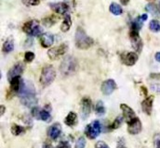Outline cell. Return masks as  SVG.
Returning <instances> with one entry per match:
<instances>
[{"mask_svg":"<svg viewBox=\"0 0 160 148\" xmlns=\"http://www.w3.org/2000/svg\"><path fill=\"white\" fill-rule=\"evenodd\" d=\"M5 110H6V108H5V106H3V105H2V106H1V113H0V114H1V116H3V115H4Z\"/></svg>","mask_w":160,"mask_h":148,"instance_id":"47","label":"cell"},{"mask_svg":"<svg viewBox=\"0 0 160 148\" xmlns=\"http://www.w3.org/2000/svg\"><path fill=\"white\" fill-rule=\"evenodd\" d=\"M57 148H71V146L67 142H62Z\"/></svg>","mask_w":160,"mask_h":148,"instance_id":"42","label":"cell"},{"mask_svg":"<svg viewBox=\"0 0 160 148\" xmlns=\"http://www.w3.org/2000/svg\"><path fill=\"white\" fill-rule=\"evenodd\" d=\"M68 45L66 44H62L59 46H56L54 48H51L48 51V56L50 59L52 60H56L58 59L60 57L65 55L66 51H67Z\"/></svg>","mask_w":160,"mask_h":148,"instance_id":"7","label":"cell"},{"mask_svg":"<svg viewBox=\"0 0 160 148\" xmlns=\"http://www.w3.org/2000/svg\"><path fill=\"white\" fill-rule=\"evenodd\" d=\"M44 148H53L50 145H47V146H45V147Z\"/></svg>","mask_w":160,"mask_h":148,"instance_id":"49","label":"cell"},{"mask_svg":"<svg viewBox=\"0 0 160 148\" xmlns=\"http://www.w3.org/2000/svg\"><path fill=\"white\" fill-rule=\"evenodd\" d=\"M153 103H154V96H147L142 103V111L146 115H151L152 109H153Z\"/></svg>","mask_w":160,"mask_h":148,"instance_id":"16","label":"cell"},{"mask_svg":"<svg viewBox=\"0 0 160 148\" xmlns=\"http://www.w3.org/2000/svg\"><path fill=\"white\" fill-rule=\"evenodd\" d=\"M40 0H22V4L25 6H38Z\"/></svg>","mask_w":160,"mask_h":148,"instance_id":"34","label":"cell"},{"mask_svg":"<svg viewBox=\"0 0 160 148\" xmlns=\"http://www.w3.org/2000/svg\"><path fill=\"white\" fill-rule=\"evenodd\" d=\"M38 25H39V24H38V21H36V20L29 21H27V22L23 25L22 30H23V32H24L25 34H27V35H32L34 30H35V29L37 28V26H38Z\"/></svg>","mask_w":160,"mask_h":148,"instance_id":"18","label":"cell"},{"mask_svg":"<svg viewBox=\"0 0 160 148\" xmlns=\"http://www.w3.org/2000/svg\"><path fill=\"white\" fill-rule=\"evenodd\" d=\"M40 112H41V110H40L38 107H34L33 109H32V115L37 119H40Z\"/></svg>","mask_w":160,"mask_h":148,"instance_id":"35","label":"cell"},{"mask_svg":"<svg viewBox=\"0 0 160 148\" xmlns=\"http://www.w3.org/2000/svg\"><path fill=\"white\" fill-rule=\"evenodd\" d=\"M101 132H102V126H101L100 121H98V120L92 121L85 129V134H86V136L88 139H91V140L96 139L100 135Z\"/></svg>","mask_w":160,"mask_h":148,"instance_id":"5","label":"cell"},{"mask_svg":"<svg viewBox=\"0 0 160 148\" xmlns=\"http://www.w3.org/2000/svg\"><path fill=\"white\" fill-rule=\"evenodd\" d=\"M142 130V122L140 120L139 118H135L132 121H130L129 123H128V132L130 134L136 135L138 133H140Z\"/></svg>","mask_w":160,"mask_h":148,"instance_id":"10","label":"cell"},{"mask_svg":"<svg viewBox=\"0 0 160 148\" xmlns=\"http://www.w3.org/2000/svg\"><path fill=\"white\" fill-rule=\"evenodd\" d=\"M80 107H81V117L83 119H86L89 116L90 111H91V100H90V98L84 97L81 100Z\"/></svg>","mask_w":160,"mask_h":148,"instance_id":"11","label":"cell"},{"mask_svg":"<svg viewBox=\"0 0 160 148\" xmlns=\"http://www.w3.org/2000/svg\"><path fill=\"white\" fill-rule=\"evenodd\" d=\"M117 148H128L126 146V140L124 138H119L118 141V146Z\"/></svg>","mask_w":160,"mask_h":148,"instance_id":"38","label":"cell"},{"mask_svg":"<svg viewBox=\"0 0 160 148\" xmlns=\"http://www.w3.org/2000/svg\"><path fill=\"white\" fill-rule=\"evenodd\" d=\"M142 24H143V21L142 20V18H141V17H137V18L131 22V29H132V30L139 31V30L142 29Z\"/></svg>","mask_w":160,"mask_h":148,"instance_id":"28","label":"cell"},{"mask_svg":"<svg viewBox=\"0 0 160 148\" xmlns=\"http://www.w3.org/2000/svg\"><path fill=\"white\" fill-rule=\"evenodd\" d=\"M141 18H142V20L143 21H145L147 20V18H148V15H147V14H143V15L141 16Z\"/></svg>","mask_w":160,"mask_h":148,"instance_id":"46","label":"cell"},{"mask_svg":"<svg viewBox=\"0 0 160 148\" xmlns=\"http://www.w3.org/2000/svg\"><path fill=\"white\" fill-rule=\"evenodd\" d=\"M40 41H41V45L43 47L48 48V47H50L52 45V44L54 42V36H53V35H51L49 33H47V34H45V35H43L41 36Z\"/></svg>","mask_w":160,"mask_h":148,"instance_id":"19","label":"cell"},{"mask_svg":"<svg viewBox=\"0 0 160 148\" xmlns=\"http://www.w3.org/2000/svg\"><path fill=\"white\" fill-rule=\"evenodd\" d=\"M61 132H62V126L60 123H54L53 125H51L48 130V136L55 140L57 139L60 135H61Z\"/></svg>","mask_w":160,"mask_h":148,"instance_id":"15","label":"cell"},{"mask_svg":"<svg viewBox=\"0 0 160 148\" xmlns=\"http://www.w3.org/2000/svg\"><path fill=\"white\" fill-rule=\"evenodd\" d=\"M151 89H152V91H154V92L160 95V84H157V83L151 84Z\"/></svg>","mask_w":160,"mask_h":148,"instance_id":"40","label":"cell"},{"mask_svg":"<svg viewBox=\"0 0 160 148\" xmlns=\"http://www.w3.org/2000/svg\"><path fill=\"white\" fill-rule=\"evenodd\" d=\"M109 10L112 14H114L116 16H119L123 13V9H122L121 6L117 3H112L109 7Z\"/></svg>","mask_w":160,"mask_h":148,"instance_id":"25","label":"cell"},{"mask_svg":"<svg viewBox=\"0 0 160 148\" xmlns=\"http://www.w3.org/2000/svg\"><path fill=\"white\" fill-rule=\"evenodd\" d=\"M141 91L142 92V94H143L145 96H147V94H148V92H147V89H146L144 86H142V87H141Z\"/></svg>","mask_w":160,"mask_h":148,"instance_id":"44","label":"cell"},{"mask_svg":"<svg viewBox=\"0 0 160 148\" xmlns=\"http://www.w3.org/2000/svg\"><path fill=\"white\" fill-rule=\"evenodd\" d=\"M35 54L31 51H27L24 55V60L26 62H32L34 59H35Z\"/></svg>","mask_w":160,"mask_h":148,"instance_id":"33","label":"cell"},{"mask_svg":"<svg viewBox=\"0 0 160 148\" xmlns=\"http://www.w3.org/2000/svg\"><path fill=\"white\" fill-rule=\"evenodd\" d=\"M149 29L154 33L160 32V23L157 20H153L149 24Z\"/></svg>","mask_w":160,"mask_h":148,"instance_id":"31","label":"cell"},{"mask_svg":"<svg viewBox=\"0 0 160 148\" xmlns=\"http://www.w3.org/2000/svg\"><path fill=\"white\" fill-rule=\"evenodd\" d=\"M72 26V20H71V16L69 14L65 15L64 17V20L62 22V25H61V30L62 32L65 33V32H68L70 30Z\"/></svg>","mask_w":160,"mask_h":148,"instance_id":"22","label":"cell"},{"mask_svg":"<svg viewBox=\"0 0 160 148\" xmlns=\"http://www.w3.org/2000/svg\"><path fill=\"white\" fill-rule=\"evenodd\" d=\"M150 78L153 80H160V73H151Z\"/></svg>","mask_w":160,"mask_h":148,"instance_id":"43","label":"cell"},{"mask_svg":"<svg viewBox=\"0 0 160 148\" xmlns=\"http://www.w3.org/2000/svg\"><path fill=\"white\" fill-rule=\"evenodd\" d=\"M128 1H129V0H121V3L124 4V5H127V4L128 3Z\"/></svg>","mask_w":160,"mask_h":148,"instance_id":"48","label":"cell"},{"mask_svg":"<svg viewBox=\"0 0 160 148\" xmlns=\"http://www.w3.org/2000/svg\"><path fill=\"white\" fill-rule=\"evenodd\" d=\"M9 82H10V91L12 93H19L23 83V81L22 80L21 76H16Z\"/></svg>","mask_w":160,"mask_h":148,"instance_id":"17","label":"cell"},{"mask_svg":"<svg viewBox=\"0 0 160 148\" xmlns=\"http://www.w3.org/2000/svg\"><path fill=\"white\" fill-rule=\"evenodd\" d=\"M121 61L126 66H134L139 59L138 54L135 52H124L120 56Z\"/></svg>","mask_w":160,"mask_h":148,"instance_id":"8","label":"cell"},{"mask_svg":"<svg viewBox=\"0 0 160 148\" xmlns=\"http://www.w3.org/2000/svg\"><path fill=\"white\" fill-rule=\"evenodd\" d=\"M49 108L50 107L48 105V106H46L45 109L41 110V112H40V119L41 120H44V121L48 122V121H49L51 119V116H50V113H49V111H50Z\"/></svg>","mask_w":160,"mask_h":148,"instance_id":"26","label":"cell"},{"mask_svg":"<svg viewBox=\"0 0 160 148\" xmlns=\"http://www.w3.org/2000/svg\"><path fill=\"white\" fill-rule=\"evenodd\" d=\"M49 7L52 11L59 14H65L69 10V6L66 3H51L49 4Z\"/></svg>","mask_w":160,"mask_h":148,"instance_id":"14","label":"cell"},{"mask_svg":"<svg viewBox=\"0 0 160 148\" xmlns=\"http://www.w3.org/2000/svg\"><path fill=\"white\" fill-rule=\"evenodd\" d=\"M21 102L28 108H34L38 103L37 93L31 81H23L20 92L18 93Z\"/></svg>","mask_w":160,"mask_h":148,"instance_id":"1","label":"cell"},{"mask_svg":"<svg viewBox=\"0 0 160 148\" xmlns=\"http://www.w3.org/2000/svg\"><path fill=\"white\" fill-rule=\"evenodd\" d=\"M124 120H125V119H124L123 115H122V116H118V117H117V118H116V119L114 120V122L111 124L110 128H111L112 130H116V129L119 128L120 126H121V124H122V122H123Z\"/></svg>","mask_w":160,"mask_h":148,"instance_id":"30","label":"cell"},{"mask_svg":"<svg viewBox=\"0 0 160 148\" xmlns=\"http://www.w3.org/2000/svg\"><path fill=\"white\" fill-rule=\"evenodd\" d=\"M56 78V72L51 66H47L43 68L41 75H40V83L43 86L50 85Z\"/></svg>","mask_w":160,"mask_h":148,"instance_id":"4","label":"cell"},{"mask_svg":"<svg viewBox=\"0 0 160 148\" xmlns=\"http://www.w3.org/2000/svg\"><path fill=\"white\" fill-rule=\"evenodd\" d=\"M10 131H11V133H12L13 135L18 136V135H21V134L24 133L25 131H26V129H25L24 127H22V126L17 125V124H12Z\"/></svg>","mask_w":160,"mask_h":148,"instance_id":"24","label":"cell"},{"mask_svg":"<svg viewBox=\"0 0 160 148\" xmlns=\"http://www.w3.org/2000/svg\"><path fill=\"white\" fill-rule=\"evenodd\" d=\"M146 11L150 12L153 16L156 17H160V7L158 6L157 4L154 3H149L147 4V6L145 7Z\"/></svg>","mask_w":160,"mask_h":148,"instance_id":"21","label":"cell"},{"mask_svg":"<svg viewBox=\"0 0 160 148\" xmlns=\"http://www.w3.org/2000/svg\"><path fill=\"white\" fill-rule=\"evenodd\" d=\"M154 146L156 148H160V134L157 133L154 137Z\"/></svg>","mask_w":160,"mask_h":148,"instance_id":"37","label":"cell"},{"mask_svg":"<svg viewBox=\"0 0 160 148\" xmlns=\"http://www.w3.org/2000/svg\"><path fill=\"white\" fill-rule=\"evenodd\" d=\"M95 148H110L108 146V145L106 143H104L103 141H99L96 143Z\"/></svg>","mask_w":160,"mask_h":148,"instance_id":"39","label":"cell"},{"mask_svg":"<svg viewBox=\"0 0 160 148\" xmlns=\"http://www.w3.org/2000/svg\"><path fill=\"white\" fill-rule=\"evenodd\" d=\"M95 113L98 116H102L105 114V107L102 101H98L95 106Z\"/></svg>","mask_w":160,"mask_h":148,"instance_id":"29","label":"cell"},{"mask_svg":"<svg viewBox=\"0 0 160 148\" xmlns=\"http://www.w3.org/2000/svg\"><path fill=\"white\" fill-rule=\"evenodd\" d=\"M155 58H156V60H157V61L160 62V52H158V53L156 54V56H155Z\"/></svg>","mask_w":160,"mask_h":148,"instance_id":"45","label":"cell"},{"mask_svg":"<svg viewBox=\"0 0 160 148\" xmlns=\"http://www.w3.org/2000/svg\"><path fill=\"white\" fill-rule=\"evenodd\" d=\"M58 21V18L55 17V16H49V17H47L45 19H43L42 22L43 24L46 26V27H51L52 25H54L56 22Z\"/></svg>","mask_w":160,"mask_h":148,"instance_id":"27","label":"cell"},{"mask_svg":"<svg viewBox=\"0 0 160 148\" xmlns=\"http://www.w3.org/2000/svg\"><path fill=\"white\" fill-rule=\"evenodd\" d=\"M117 89H118V84L113 79H109V80L104 81L102 84V87H101L102 94L105 95H109L113 94L114 91H116Z\"/></svg>","mask_w":160,"mask_h":148,"instance_id":"9","label":"cell"},{"mask_svg":"<svg viewBox=\"0 0 160 148\" xmlns=\"http://www.w3.org/2000/svg\"><path fill=\"white\" fill-rule=\"evenodd\" d=\"M22 120L24 121V123H25V124H27L28 126L32 127L33 122H32V118H31V117H30L29 115H24V116H23V118H22Z\"/></svg>","mask_w":160,"mask_h":148,"instance_id":"36","label":"cell"},{"mask_svg":"<svg viewBox=\"0 0 160 148\" xmlns=\"http://www.w3.org/2000/svg\"><path fill=\"white\" fill-rule=\"evenodd\" d=\"M129 38H130V42H131V45L132 47L135 49V51L137 53H141L143 47V43L141 36L139 35V31L136 30H130L129 33Z\"/></svg>","mask_w":160,"mask_h":148,"instance_id":"6","label":"cell"},{"mask_svg":"<svg viewBox=\"0 0 160 148\" xmlns=\"http://www.w3.org/2000/svg\"><path fill=\"white\" fill-rule=\"evenodd\" d=\"M14 49V42L12 38H8L3 44V51L5 53H10Z\"/></svg>","mask_w":160,"mask_h":148,"instance_id":"23","label":"cell"},{"mask_svg":"<svg viewBox=\"0 0 160 148\" xmlns=\"http://www.w3.org/2000/svg\"><path fill=\"white\" fill-rule=\"evenodd\" d=\"M78 70V60L72 57H66L61 63L60 72L63 76H70L74 74Z\"/></svg>","mask_w":160,"mask_h":148,"instance_id":"3","label":"cell"},{"mask_svg":"<svg viewBox=\"0 0 160 148\" xmlns=\"http://www.w3.org/2000/svg\"><path fill=\"white\" fill-rule=\"evenodd\" d=\"M86 146V139L84 137H79L76 142L75 148H85Z\"/></svg>","mask_w":160,"mask_h":148,"instance_id":"32","label":"cell"},{"mask_svg":"<svg viewBox=\"0 0 160 148\" xmlns=\"http://www.w3.org/2000/svg\"><path fill=\"white\" fill-rule=\"evenodd\" d=\"M75 41L77 47L82 50H87L94 44V40L86 34L82 27H78L77 29Z\"/></svg>","mask_w":160,"mask_h":148,"instance_id":"2","label":"cell"},{"mask_svg":"<svg viewBox=\"0 0 160 148\" xmlns=\"http://www.w3.org/2000/svg\"><path fill=\"white\" fill-rule=\"evenodd\" d=\"M64 2L69 6L71 7L72 8H74L76 7V0H64Z\"/></svg>","mask_w":160,"mask_h":148,"instance_id":"41","label":"cell"},{"mask_svg":"<svg viewBox=\"0 0 160 148\" xmlns=\"http://www.w3.org/2000/svg\"><path fill=\"white\" fill-rule=\"evenodd\" d=\"M24 71V65L22 62L16 63L8 72V79L10 81L14 77L16 76H21Z\"/></svg>","mask_w":160,"mask_h":148,"instance_id":"13","label":"cell"},{"mask_svg":"<svg viewBox=\"0 0 160 148\" xmlns=\"http://www.w3.org/2000/svg\"><path fill=\"white\" fill-rule=\"evenodd\" d=\"M120 109H121V110L123 112V117H124V119L127 122V124L129 123L130 121H132L136 118V114H135L134 110L130 107H128V105L121 104L120 105Z\"/></svg>","mask_w":160,"mask_h":148,"instance_id":"12","label":"cell"},{"mask_svg":"<svg viewBox=\"0 0 160 148\" xmlns=\"http://www.w3.org/2000/svg\"><path fill=\"white\" fill-rule=\"evenodd\" d=\"M64 123L69 127H74L78 123V115L75 112H70L64 118Z\"/></svg>","mask_w":160,"mask_h":148,"instance_id":"20","label":"cell"}]
</instances>
